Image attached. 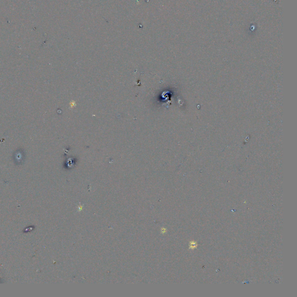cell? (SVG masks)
<instances>
[{
  "mask_svg": "<svg viewBox=\"0 0 297 297\" xmlns=\"http://www.w3.org/2000/svg\"><path fill=\"white\" fill-rule=\"evenodd\" d=\"M197 247V243L196 241H191L189 244V248L191 250H194Z\"/></svg>",
  "mask_w": 297,
  "mask_h": 297,
  "instance_id": "1",
  "label": "cell"
}]
</instances>
